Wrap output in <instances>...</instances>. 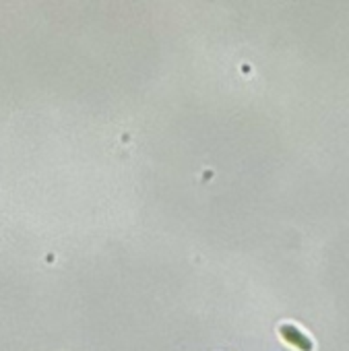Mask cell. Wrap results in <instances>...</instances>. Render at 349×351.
I'll return each mask as SVG.
<instances>
[{"instance_id":"1","label":"cell","mask_w":349,"mask_h":351,"mask_svg":"<svg viewBox=\"0 0 349 351\" xmlns=\"http://www.w3.org/2000/svg\"><path fill=\"white\" fill-rule=\"evenodd\" d=\"M279 335L285 339V343L293 345V347H296V349H300V351H312V349H314L312 339H310L306 332H302L296 324L283 322V324L279 326Z\"/></svg>"}]
</instances>
